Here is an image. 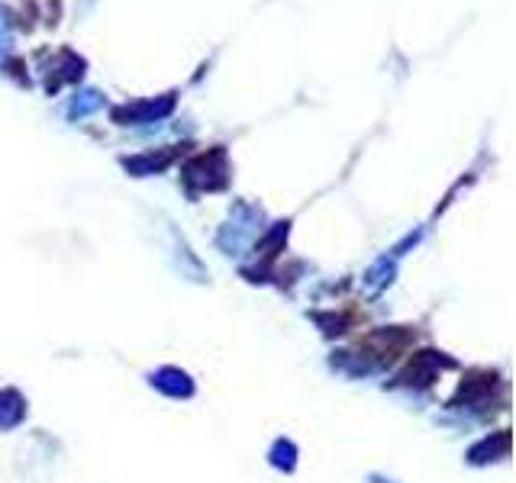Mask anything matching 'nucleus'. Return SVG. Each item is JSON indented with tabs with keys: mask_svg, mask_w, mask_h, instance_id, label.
I'll return each instance as SVG.
<instances>
[{
	"mask_svg": "<svg viewBox=\"0 0 516 483\" xmlns=\"http://www.w3.org/2000/svg\"><path fill=\"white\" fill-rule=\"evenodd\" d=\"M149 384L165 393V397L171 400H188L194 397V380L188 371H181V368H159V371H152L149 374Z\"/></svg>",
	"mask_w": 516,
	"mask_h": 483,
	"instance_id": "nucleus-5",
	"label": "nucleus"
},
{
	"mask_svg": "<svg viewBox=\"0 0 516 483\" xmlns=\"http://www.w3.org/2000/svg\"><path fill=\"white\" fill-rule=\"evenodd\" d=\"M258 223H262V210L249 207V203H239L229 216V223L220 229V248L226 255H242L252 245V239L258 236Z\"/></svg>",
	"mask_w": 516,
	"mask_h": 483,
	"instance_id": "nucleus-1",
	"label": "nucleus"
},
{
	"mask_svg": "<svg viewBox=\"0 0 516 483\" xmlns=\"http://www.w3.org/2000/svg\"><path fill=\"white\" fill-rule=\"evenodd\" d=\"M446 368H455V364L442 355V351H420V355H413V361L407 364V371L400 374V384L404 387H429V384H436L439 374Z\"/></svg>",
	"mask_w": 516,
	"mask_h": 483,
	"instance_id": "nucleus-3",
	"label": "nucleus"
},
{
	"mask_svg": "<svg viewBox=\"0 0 516 483\" xmlns=\"http://www.w3.org/2000/svg\"><path fill=\"white\" fill-rule=\"evenodd\" d=\"M368 480H371V483H394V480H384V477H381V474H371V477H368Z\"/></svg>",
	"mask_w": 516,
	"mask_h": 483,
	"instance_id": "nucleus-10",
	"label": "nucleus"
},
{
	"mask_svg": "<svg viewBox=\"0 0 516 483\" xmlns=\"http://www.w3.org/2000/svg\"><path fill=\"white\" fill-rule=\"evenodd\" d=\"M226 152L223 149H213L210 155H200L194 158L188 168H184V181L197 190H220L226 187Z\"/></svg>",
	"mask_w": 516,
	"mask_h": 483,
	"instance_id": "nucleus-2",
	"label": "nucleus"
},
{
	"mask_svg": "<svg viewBox=\"0 0 516 483\" xmlns=\"http://www.w3.org/2000/svg\"><path fill=\"white\" fill-rule=\"evenodd\" d=\"M26 419V397L20 390H0V432H10L17 429L20 422Z\"/></svg>",
	"mask_w": 516,
	"mask_h": 483,
	"instance_id": "nucleus-7",
	"label": "nucleus"
},
{
	"mask_svg": "<svg viewBox=\"0 0 516 483\" xmlns=\"http://www.w3.org/2000/svg\"><path fill=\"white\" fill-rule=\"evenodd\" d=\"M510 455V432L500 429L494 432V438H484L475 448L468 451V461L471 464H491V461H500Z\"/></svg>",
	"mask_w": 516,
	"mask_h": 483,
	"instance_id": "nucleus-6",
	"label": "nucleus"
},
{
	"mask_svg": "<svg viewBox=\"0 0 516 483\" xmlns=\"http://www.w3.org/2000/svg\"><path fill=\"white\" fill-rule=\"evenodd\" d=\"M268 458H271V464L278 467V471H294V467H297V445L291 442V438H278V442L271 445Z\"/></svg>",
	"mask_w": 516,
	"mask_h": 483,
	"instance_id": "nucleus-9",
	"label": "nucleus"
},
{
	"mask_svg": "<svg viewBox=\"0 0 516 483\" xmlns=\"http://www.w3.org/2000/svg\"><path fill=\"white\" fill-rule=\"evenodd\" d=\"M171 110V100H162V104H139V107H123L117 110L113 116H117V123H142V120H159V116H165Z\"/></svg>",
	"mask_w": 516,
	"mask_h": 483,
	"instance_id": "nucleus-8",
	"label": "nucleus"
},
{
	"mask_svg": "<svg viewBox=\"0 0 516 483\" xmlns=\"http://www.w3.org/2000/svg\"><path fill=\"white\" fill-rule=\"evenodd\" d=\"M494 387H497V377L491 371H478L471 374L462 387H458V409H487L494 400Z\"/></svg>",
	"mask_w": 516,
	"mask_h": 483,
	"instance_id": "nucleus-4",
	"label": "nucleus"
}]
</instances>
